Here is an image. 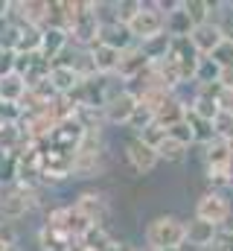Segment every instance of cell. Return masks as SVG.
<instances>
[{
  "instance_id": "cell-2",
  "label": "cell",
  "mask_w": 233,
  "mask_h": 251,
  "mask_svg": "<svg viewBox=\"0 0 233 251\" xmlns=\"http://www.w3.org/2000/svg\"><path fill=\"white\" fill-rule=\"evenodd\" d=\"M143 246L152 251L186 249V219L178 213H158L143 225Z\"/></svg>"
},
{
  "instance_id": "cell-41",
  "label": "cell",
  "mask_w": 233,
  "mask_h": 251,
  "mask_svg": "<svg viewBox=\"0 0 233 251\" xmlns=\"http://www.w3.org/2000/svg\"><path fill=\"white\" fill-rule=\"evenodd\" d=\"M231 231H233V222H231Z\"/></svg>"
},
{
  "instance_id": "cell-11",
  "label": "cell",
  "mask_w": 233,
  "mask_h": 251,
  "mask_svg": "<svg viewBox=\"0 0 233 251\" xmlns=\"http://www.w3.org/2000/svg\"><path fill=\"white\" fill-rule=\"evenodd\" d=\"M149 59H146V53H143V47L140 44H134V47H128V50H122V56H119V67H116V79L128 88L131 82H137L146 70H149Z\"/></svg>"
},
{
  "instance_id": "cell-7",
  "label": "cell",
  "mask_w": 233,
  "mask_h": 251,
  "mask_svg": "<svg viewBox=\"0 0 233 251\" xmlns=\"http://www.w3.org/2000/svg\"><path fill=\"white\" fill-rule=\"evenodd\" d=\"M122 158H125L128 170H131L134 176H140V178L152 176V173L161 167V155H158V149H155L152 143H146L143 137H128L125 146H122Z\"/></svg>"
},
{
  "instance_id": "cell-9",
  "label": "cell",
  "mask_w": 233,
  "mask_h": 251,
  "mask_svg": "<svg viewBox=\"0 0 233 251\" xmlns=\"http://www.w3.org/2000/svg\"><path fill=\"white\" fill-rule=\"evenodd\" d=\"M73 210L79 216H85L91 225H102L108 228V219H111V199L105 190H82L76 199H73Z\"/></svg>"
},
{
  "instance_id": "cell-28",
  "label": "cell",
  "mask_w": 233,
  "mask_h": 251,
  "mask_svg": "<svg viewBox=\"0 0 233 251\" xmlns=\"http://www.w3.org/2000/svg\"><path fill=\"white\" fill-rule=\"evenodd\" d=\"M195 85H222V64H216L213 59H201Z\"/></svg>"
},
{
  "instance_id": "cell-17",
  "label": "cell",
  "mask_w": 233,
  "mask_h": 251,
  "mask_svg": "<svg viewBox=\"0 0 233 251\" xmlns=\"http://www.w3.org/2000/svg\"><path fill=\"white\" fill-rule=\"evenodd\" d=\"M99 44H108V47H114V50H119V53H122V50L134 47V38H131L128 26H122V24H116V21H108V24H102Z\"/></svg>"
},
{
  "instance_id": "cell-43",
  "label": "cell",
  "mask_w": 233,
  "mask_h": 251,
  "mask_svg": "<svg viewBox=\"0 0 233 251\" xmlns=\"http://www.w3.org/2000/svg\"><path fill=\"white\" fill-rule=\"evenodd\" d=\"M186 251H192V249H186Z\"/></svg>"
},
{
  "instance_id": "cell-39",
  "label": "cell",
  "mask_w": 233,
  "mask_h": 251,
  "mask_svg": "<svg viewBox=\"0 0 233 251\" xmlns=\"http://www.w3.org/2000/svg\"><path fill=\"white\" fill-rule=\"evenodd\" d=\"M134 251H152V249H149V246H137Z\"/></svg>"
},
{
  "instance_id": "cell-14",
  "label": "cell",
  "mask_w": 233,
  "mask_h": 251,
  "mask_svg": "<svg viewBox=\"0 0 233 251\" xmlns=\"http://www.w3.org/2000/svg\"><path fill=\"white\" fill-rule=\"evenodd\" d=\"M67 47H70V32L58 29V26H47L44 29V41H41V62L56 64Z\"/></svg>"
},
{
  "instance_id": "cell-5",
  "label": "cell",
  "mask_w": 233,
  "mask_h": 251,
  "mask_svg": "<svg viewBox=\"0 0 233 251\" xmlns=\"http://www.w3.org/2000/svg\"><path fill=\"white\" fill-rule=\"evenodd\" d=\"M128 32H131L134 44H146V41H152V38H158V35L166 32V15L161 12L158 0H152V3L143 0V9L128 24Z\"/></svg>"
},
{
  "instance_id": "cell-30",
  "label": "cell",
  "mask_w": 233,
  "mask_h": 251,
  "mask_svg": "<svg viewBox=\"0 0 233 251\" xmlns=\"http://www.w3.org/2000/svg\"><path fill=\"white\" fill-rule=\"evenodd\" d=\"M169 137H175V140H181V143H186L189 149L195 146V137H192V128H189V123L184 120V123H178V126H172L169 131H166Z\"/></svg>"
},
{
  "instance_id": "cell-22",
  "label": "cell",
  "mask_w": 233,
  "mask_h": 251,
  "mask_svg": "<svg viewBox=\"0 0 233 251\" xmlns=\"http://www.w3.org/2000/svg\"><path fill=\"white\" fill-rule=\"evenodd\" d=\"M158 155H161V164H184V161L189 158V146L166 134V137L158 143Z\"/></svg>"
},
{
  "instance_id": "cell-20",
  "label": "cell",
  "mask_w": 233,
  "mask_h": 251,
  "mask_svg": "<svg viewBox=\"0 0 233 251\" xmlns=\"http://www.w3.org/2000/svg\"><path fill=\"white\" fill-rule=\"evenodd\" d=\"M26 94H29V88H26V79H23L21 73H9V76L0 79V102H15V105H21Z\"/></svg>"
},
{
  "instance_id": "cell-37",
  "label": "cell",
  "mask_w": 233,
  "mask_h": 251,
  "mask_svg": "<svg viewBox=\"0 0 233 251\" xmlns=\"http://www.w3.org/2000/svg\"><path fill=\"white\" fill-rule=\"evenodd\" d=\"M6 251H26L23 246H6Z\"/></svg>"
},
{
  "instance_id": "cell-34",
  "label": "cell",
  "mask_w": 233,
  "mask_h": 251,
  "mask_svg": "<svg viewBox=\"0 0 233 251\" xmlns=\"http://www.w3.org/2000/svg\"><path fill=\"white\" fill-rule=\"evenodd\" d=\"M216 246H222L225 251H233V231H231V225H225V228H219V237H216Z\"/></svg>"
},
{
  "instance_id": "cell-42",
  "label": "cell",
  "mask_w": 233,
  "mask_h": 251,
  "mask_svg": "<svg viewBox=\"0 0 233 251\" xmlns=\"http://www.w3.org/2000/svg\"><path fill=\"white\" fill-rule=\"evenodd\" d=\"M0 193H3V187H0Z\"/></svg>"
},
{
  "instance_id": "cell-19",
  "label": "cell",
  "mask_w": 233,
  "mask_h": 251,
  "mask_svg": "<svg viewBox=\"0 0 233 251\" xmlns=\"http://www.w3.org/2000/svg\"><path fill=\"white\" fill-rule=\"evenodd\" d=\"M41 41H44V29L21 26L15 41V56H41Z\"/></svg>"
},
{
  "instance_id": "cell-23",
  "label": "cell",
  "mask_w": 233,
  "mask_h": 251,
  "mask_svg": "<svg viewBox=\"0 0 233 251\" xmlns=\"http://www.w3.org/2000/svg\"><path fill=\"white\" fill-rule=\"evenodd\" d=\"M192 21H189V15L184 12V0H181V6L166 15V32L172 35V38H189L192 35Z\"/></svg>"
},
{
  "instance_id": "cell-25",
  "label": "cell",
  "mask_w": 233,
  "mask_h": 251,
  "mask_svg": "<svg viewBox=\"0 0 233 251\" xmlns=\"http://www.w3.org/2000/svg\"><path fill=\"white\" fill-rule=\"evenodd\" d=\"M18 176H21V158L9 155V152H0V187L3 190L15 187Z\"/></svg>"
},
{
  "instance_id": "cell-40",
  "label": "cell",
  "mask_w": 233,
  "mask_h": 251,
  "mask_svg": "<svg viewBox=\"0 0 233 251\" xmlns=\"http://www.w3.org/2000/svg\"><path fill=\"white\" fill-rule=\"evenodd\" d=\"M0 251H6V246H3V243H0Z\"/></svg>"
},
{
  "instance_id": "cell-16",
  "label": "cell",
  "mask_w": 233,
  "mask_h": 251,
  "mask_svg": "<svg viewBox=\"0 0 233 251\" xmlns=\"http://www.w3.org/2000/svg\"><path fill=\"white\" fill-rule=\"evenodd\" d=\"M88 53H91V59H93L96 76H102V79H111V76H116V67H119V56H122L119 50L108 47V44H96V47H91Z\"/></svg>"
},
{
  "instance_id": "cell-1",
  "label": "cell",
  "mask_w": 233,
  "mask_h": 251,
  "mask_svg": "<svg viewBox=\"0 0 233 251\" xmlns=\"http://www.w3.org/2000/svg\"><path fill=\"white\" fill-rule=\"evenodd\" d=\"M108 170V143L105 128H85L76 155H73V178H99Z\"/></svg>"
},
{
  "instance_id": "cell-27",
  "label": "cell",
  "mask_w": 233,
  "mask_h": 251,
  "mask_svg": "<svg viewBox=\"0 0 233 251\" xmlns=\"http://www.w3.org/2000/svg\"><path fill=\"white\" fill-rule=\"evenodd\" d=\"M140 9H143V0H114V3H111L114 21L116 24H122V26H128Z\"/></svg>"
},
{
  "instance_id": "cell-26",
  "label": "cell",
  "mask_w": 233,
  "mask_h": 251,
  "mask_svg": "<svg viewBox=\"0 0 233 251\" xmlns=\"http://www.w3.org/2000/svg\"><path fill=\"white\" fill-rule=\"evenodd\" d=\"M140 47H143V53H146L149 62H161V59H166L169 50H172V35L163 32V35H158V38H152V41H146V44H140Z\"/></svg>"
},
{
  "instance_id": "cell-29",
  "label": "cell",
  "mask_w": 233,
  "mask_h": 251,
  "mask_svg": "<svg viewBox=\"0 0 233 251\" xmlns=\"http://www.w3.org/2000/svg\"><path fill=\"white\" fill-rule=\"evenodd\" d=\"M216 24H219L222 35H225V41L233 44V3H222V9L216 15Z\"/></svg>"
},
{
  "instance_id": "cell-6",
  "label": "cell",
  "mask_w": 233,
  "mask_h": 251,
  "mask_svg": "<svg viewBox=\"0 0 233 251\" xmlns=\"http://www.w3.org/2000/svg\"><path fill=\"white\" fill-rule=\"evenodd\" d=\"M99 35H102V18L96 15V0H85V12L70 26V44L79 50H91L99 44Z\"/></svg>"
},
{
  "instance_id": "cell-12",
  "label": "cell",
  "mask_w": 233,
  "mask_h": 251,
  "mask_svg": "<svg viewBox=\"0 0 233 251\" xmlns=\"http://www.w3.org/2000/svg\"><path fill=\"white\" fill-rule=\"evenodd\" d=\"M189 44L195 47V53H198L201 59H210V56L225 44V35H222L219 24H216V21H210V24H201V26H195V29H192Z\"/></svg>"
},
{
  "instance_id": "cell-38",
  "label": "cell",
  "mask_w": 233,
  "mask_h": 251,
  "mask_svg": "<svg viewBox=\"0 0 233 251\" xmlns=\"http://www.w3.org/2000/svg\"><path fill=\"white\" fill-rule=\"evenodd\" d=\"M204 251H225V249H222V246H216V243H213V246H207V249H204Z\"/></svg>"
},
{
  "instance_id": "cell-35",
  "label": "cell",
  "mask_w": 233,
  "mask_h": 251,
  "mask_svg": "<svg viewBox=\"0 0 233 251\" xmlns=\"http://www.w3.org/2000/svg\"><path fill=\"white\" fill-rule=\"evenodd\" d=\"M12 21V0H0V24Z\"/></svg>"
},
{
  "instance_id": "cell-3",
  "label": "cell",
  "mask_w": 233,
  "mask_h": 251,
  "mask_svg": "<svg viewBox=\"0 0 233 251\" xmlns=\"http://www.w3.org/2000/svg\"><path fill=\"white\" fill-rule=\"evenodd\" d=\"M41 207V187L26 190V187H9L0 193V222H12L18 225L21 219H26L32 210Z\"/></svg>"
},
{
  "instance_id": "cell-4",
  "label": "cell",
  "mask_w": 233,
  "mask_h": 251,
  "mask_svg": "<svg viewBox=\"0 0 233 251\" xmlns=\"http://www.w3.org/2000/svg\"><path fill=\"white\" fill-rule=\"evenodd\" d=\"M192 216L195 219H204L216 228H225L233 222V201L225 190H204L198 199H195V207H192Z\"/></svg>"
},
{
  "instance_id": "cell-18",
  "label": "cell",
  "mask_w": 233,
  "mask_h": 251,
  "mask_svg": "<svg viewBox=\"0 0 233 251\" xmlns=\"http://www.w3.org/2000/svg\"><path fill=\"white\" fill-rule=\"evenodd\" d=\"M201 164L204 167H228L231 164V140L216 137L207 146H201Z\"/></svg>"
},
{
  "instance_id": "cell-24",
  "label": "cell",
  "mask_w": 233,
  "mask_h": 251,
  "mask_svg": "<svg viewBox=\"0 0 233 251\" xmlns=\"http://www.w3.org/2000/svg\"><path fill=\"white\" fill-rule=\"evenodd\" d=\"M82 246H85V251H108L111 246H114L116 240L111 237V231L108 228H102V225H93L82 240H79Z\"/></svg>"
},
{
  "instance_id": "cell-32",
  "label": "cell",
  "mask_w": 233,
  "mask_h": 251,
  "mask_svg": "<svg viewBox=\"0 0 233 251\" xmlns=\"http://www.w3.org/2000/svg\"><path fill=\"white\" fill-rule=\"evenodd\" d=\"M15 67H18V56L12 50H3L0 47V79L9 76V73H15Z\"/></svg>"
},
{
  "instance_id": "cell-36",
  "label": "cell",
  "mask_w": 233,
  "mask_h": 251,
  "mask_svg": "<svg viewBox=\"0 0 233 251\" xmlns=\"http://www.w3.org/2000/svg\"><path fill=\"white\" fill-rule=\"evenodd\" d=\"M134 249H137V246H131V243H119V240H116L108 251H134Z\"/></svg>"
},
{
  "instance_id": "cell-33",
  "label": "cell",
  "mask_w": 233,
  "mask_h": 251,
  "mask_svg": "<svg viewBox=\"0 0 233 251\" xmlns=\"http://www.w3.org/2000/svg\"><path fill=\"white\" fill-rule=\"evenodd\" d=\"M219 108L225 114H233V88H225L222 85V94H219Z\"/></svg>"
},
{
  "instance_id": "cell-15",
  "label": "cell",
  "mask_w": 233,
  "mask_h": 251,
  "mask_svg": "<svg viewBox=\"0 0 233 251\" xmlns=\"http://www.w3.org/2000/svg\"><path fill=\"white\" fill-rule=\"evenodd\" d=\"M82 85L85 82H82V76L73 67H64V64H53L50 67V88L56 91V97H73Z\"/></svg>"
},
{
  "instance_id": "cell-21",
  "label": "cell",
  "mask_w": 233,
  "mask_h": 251,
  "mask_svg": "<svg viewBox=\"0 0 233 251\" xmlns=\"http://www.w3.org/2000/svg\"><path fill=\"white\" fill-rule=\"evenodd\" d=\"M186 111L195 114V117H201V120H207V123H216L219 114H222L219 100H213V97H201V94H189V108H186Z\"/></svg>"
},
{
  "instance_id": "cell-13",
  "label": "cell",
  "mask_w": 233,
  "mask_h": 251,
  "mask_svg": "<svg viewBox=\"0 0 233 251\" xmlns=\"http://www.w3.org/2000/svg\"><path fill=\"white\" fill-rule=\"evenodd\" d=\"M216 237H219V228L216 225H210L204 219H195V216L186 219V249L204 251L207 246L216 243Z\"/></svg>"
},
{
  "instance_id": "cell-10",
  "label": "cell",
  "mask_w": 233,
  "mask_h": 251,
  "mask_svg": "<svg viewBox=\"0 0 233 251\" xmlns=\"http://www.w3.org/2000/svg\"><path fill=\"white\" fill-rule=\"evenodd\" d=\"M12 21L21 26L47 29L50 26V0H12Z\"/></svg>"
},
{
  "instance_id": "cell-8",
  "label": "cell",
  "mask_w": 233,
  "mask_h": 251,
  "mask_svg": "<svg viewBox=\"0 0 233 251\" xmlns=\"http://www.w3.org/2000/svg\"><path fill=\"white\" fill-rule=\"evenodd\" d=\"M140 108V100L131 88H119L116 94L108 97V102L102 105V117H105V126H114V128H128V123L134 120Z\"/></svg>"
},
{
  "instance_id": "cell-31",
  "label": "cell",
  "mask_w": 233,
  "mask_h": 251,
  "mask_svg": "<svg viewBox=\"0 0 233 251\" xmlns=\"http://www.w3.org/2000/svg\"><path fill=\"white\" fill-rule=\"evenodd\" d=\"M0 243H3V246H21L18 225H12V222H0Z\"/></svg>"
}]
</instances>
